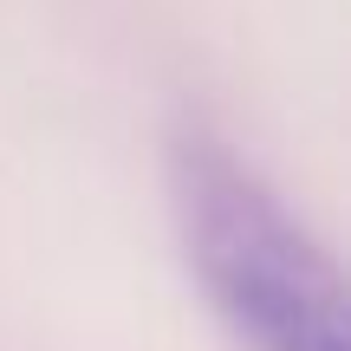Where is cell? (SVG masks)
Instances as JSON below:
<instances>
[{"label": "cell", "instance_id": "obj_1", "mask_svg": "<svg viewBox=\"0 0 351 351\" xmlns=\"http://www.w3.org/2000/svg\"><path fill=\"white\" fill-rule=\"evenodd\" d=\"M176 234L202 300L247 351H351V274L215 130L169 137Z\"/></svg>", "mask_w": 351, "mask_h": 351}]
</instances>
